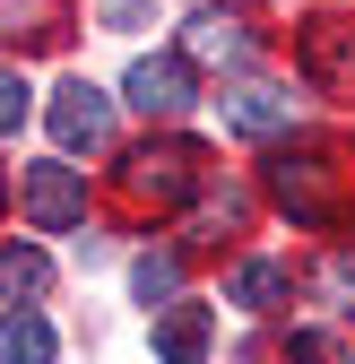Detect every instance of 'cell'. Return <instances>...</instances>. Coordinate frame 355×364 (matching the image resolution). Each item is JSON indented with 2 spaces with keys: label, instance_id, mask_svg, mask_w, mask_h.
Listing matches in <instances>:
<instances>
[{
  "label": "cell",
  "instance_id": "obj_1",
  "mask_svg": "<svg viewBox=\"0 0 355 364\" xmlns=\"http://www.w3.org/2000/svg\"><path fill=\"white\" fill-rule=\"evenodd\" d=\"M269 200L295 225H355V148L346 139H286L269 156Z\"/></svg>",
  "mask_w": 355,
  "mask_h": 364
},
{
  "label": "cell",
  "instance_id": "obj_2",
  "mask_svg": "<svg viewBox=\"0 0 355 364\" xmlns=\"http://www.w3.org/2000/svg\"><path fill=\"white\" fill-rule=\"evenodd\" d=\"M121 182H130V200L182 208L200 182H208V156H200L191 139H148V148H130V156H121Z\"/></svg>",
  "mask_w": 355,
  "mask_h": 364
},
{
  "label": "cell",
  "instance_id": "obj_3",
  "mask_svg": "<svg viewBox=\"0 0 355 364\" xmlns=\"http://www.w3.org/2000/svg\"><path fill=\"white\" fill-rule=\"evenodd\" d=\"M121 96L139 105V113H156V122H173V113L200 96V78H191V61H182V53H148V61H130Z\"/></svg>",
  "mask_w": 355,
  "mask_h": 364
},
{
  "label": "cell",
  "instance_id": "obj_4",
  "mask_svg": "<svg viewBox=\"0 0 355 364\" xmlns=\"http://www.w3.org/2000/svg\"><path fill=\"white\" fill-rule=\"evenodd\" d=\"M26 217L43 225V235L87 225V182H78L70 165H26Z\"/></svg>",
  "mask_w": 355,
  "mask_h": 364
},
{
  "label": "cell",
  "instance_id": "obj_5",
  "mask_svg": "<svg viewBox=\"0 0 355 364\" xmlns=\"http://www.w3.org/2000/svg\"><path fill=\"white\" fill-rule=\"evenodd\" d=\"M53 139L61 148H104L113 139V96L87 87V78H70L61 96H53Z\"/></svg>",
  "mask_w": 355,
  "mask_h": 364
},
{
  "label": "cell",
  "instance_id": "obj_6",
  "mask_svg": "<svg viewBox=\"0 0 355 364\" xmlns=\"http://www.w3.org/2000/svg\"><path fill=\"white\" fill-rule=\"evenodd\" d=\"M303 78L312 87H355V18H312L303 26Z\"/></svg>",
  "mask_w": 355,
  "mask_h": 364
},
{
  "label": "cell",
  "instance_id": "obj_7",
  "mask_svg": "<svg viewBox=\"0 0 355 364\" xmlns=\"http://www.w3.org/2000/svg\"><path fill=\"white\" fill-rule=\"evenodd\" d=\"M156 355L165 364H208V304H182V295H173L165 321H156Z\"/></svg>",
  "mask_w": 355,
  "mask_h": 364
},
{
  "label": "cell",
  "instance_id": "obj_8",
  "mask_svg": "<svg viewBox=\"0 0 355 364\" xmlns=\"http://www.w3.org/2000/svg\"><path fill=\"white\" fill-rule=\"evenodd\" d=\"M286 122H295V96H269V87L226 96V130H243V139H278Z\"/></svg>",
  "mask_w": 355,
  "mask_h": 364
},
{
  "label": "cell",
  "instance_id": "obj_9",
  "mask_svg": "<svg viewBox=\"0 0 355 364\" xmlns=\"http://www.w3.org/2000/svg\"><path fill=\"white\" fill-rule=\"evenodd\" d=\"M0 364H53V321H43L35 304H18L9 321H0Z\"/></svg>",
  "mask_w": 355,
  "mask_h": 364
},
{
  "label": "cell",
  "instance_id": "obj_10",
  "mask_svg": "<svg viewBox=\"0 0 355 364\" xmlns=\"http://www.w3.org/2000/svg\"><path fill=\"white\" fill-rule=\"evenodd\" d=\"M182 61H251V35L234 26V18H191V35H182Z\"/></svg>",
  "mask_w": 355,
  "mask_h": 364
},
{
  "label": "cell",
  "instance_id": "obj_11",
  "mask_svg": "<svg viewBox=\"0 0 355 364\" xmlns=\"http://www.w3.org/2000/svg\"><path fill=\"white\" fill-rule=\"evenodd\" d=\"M43 287H53V260H43L35 243H0V295H18V304H35Z\"/></svg>",
  "mask_w": 355,
  "mask_h": 364
},
{
  "label": "cell",
  "instance_id": "obj_12",
  "mask_svg": "<svg viewBox=\"0 0 355 364\" xmlns=\"http://www.w3.org/2000/svg\"><path fill=\"white\" fill-rule=\"evenodd\" d=\"M278 295H286V269H278V260H243V269H234V304H243V312H269Z\"/></svg>",
  "mask_w": 355,
  "mask_h": 364
},
{
  "label": "cell",
  "instance_id": "obj_13",
  "mask_svg": "<svg viewBox=\"0 0 355 364\" xmlns=\"http://www.w3.org/2000/svg\"><path fill=\"white\" fill-rule=\"evenodd\" d=\"M130 287H139V304H173V295H182V260H173V252H148L139 269H130Z\"/></svg>",
  "mask_w": 355,
  "mask_h": 364
},
{
  "label": "cell",
  "instance_id": "obj_14",
  "mask_svg": "<svg viewBox=\"0 0 355 364\" xmlns=\"http://www.w3.org/2000/svg\"><path fill=\"white\" fill-rule=\"evenodd\" d=\"M286 364H346V347H338L329 330H295V338H286Z\"/></svg>",
  "mask_w": 355,
  "mask_h": 364
},
{
  "label": "cell",
  "instance_id": "obj_15",
  "mask_svg": "<svg viewBox=\"0 0 355 364\" xmlns=\"http://www.w3.org/2000/svg\"><path fill=\"white\" fill-rule=\"evenodd\" d=\"M18 122H26V78L0 70V130H18Z\"/></svg>",
  "mask_w": 355,
  "mask_h": 364
},
{
  "label": "cell",
  "instance_id": "obj_16",
  "mask_svg": "<svg viewBox=\"0 0 355 364\" xmlns=\"http://www.w3.org/2000/svg\"><path fill=\"white\" fill-rule=\"evenodd\" d=\"M96 9H104V18H113V26H139V18H148V9H156V0H96Z\"/></svg>",
  "mask_w": 355,
  "mask_h": 364
},
{
  "label": "cell",
  "instance_id": "obj_17",
  "mask_svg": "<svg viewBox=\"0 0 355 364\" xmlns=\"http://www.w3.org/2000/svg\"><path fill=\"white\" fill-rule=\"evenodd\" d=\"M329 295H355V260H329V278H321Z\"/></svg>",
  "mask_w": 355,
  "mask_h": 364
},
{
  "label": "cell",
  "instance_id": "obj_18",
  "mask_svg": "<svg viewBox=\"0 0 355 364\" xmlns=\"http://www.w3.org/2000/svg\"><path fill=\"white\" fill-rule=\"evenodd\" d=\"M0 208H9V173H0Z\"/></svg>",
  "mask_w": 355,
  "mask_h": 364
}]
</instances>
